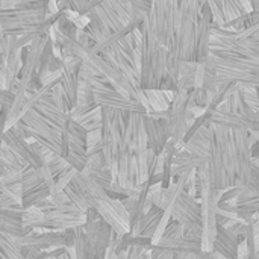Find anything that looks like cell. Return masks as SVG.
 I'll use <instances>...</instances> for the list:
<instances>
[{"instance_id":"26","label":"cell","mask_w":259,"mask_h":259,"mask_svg":"<svg viewBox=\"0 0 259 259\" xmlns=\"http://www.w3.org/2000/svg\"><path fill=\"white\" fill-rule=\"evenodd\" d=\"M88 175L93 181H96L103 190H109L111 185L114 184V179H112V175L108 168H103V170H99V171H94V173H85Z\"/></svg>"},{"instance_id":"29","label":"cell","mask_w":259,"mask_h":259,"mask_svg":"<svg viewBox=\"0 0 259 259\" xmlns=\"http://www.w3.org/2000/svg\"><path fill=\"white\" fill-rule=\"evenodd\" d=\"M185 235H187V232H185V229H184L179 223L170 222L168 226H167L165 231H164L162 238H165V240H176V238H182V237H185Z\"/></svg>"},{"instance_id":"32","label":"cell","mask_w":259,"mask_h":259,"mask_svg":"<svg viewBox=\"0 0 259 259\" xmlns=\"http://www.w3.org/2000/svg\"><path fill=\"white\" fill-rule=\"evenodd\" d=\"M14 94L11 91H5V90H0V106L2 108H11L12 103H14Z\"/></svg>"},{"instance_id":"1","label":"cell","mask_w":259,"mask_h":259,"mask_svg":"<svg viewBox=\"0 0 259 259\" xmlns=\"http://www.w3.org/2000/svg\"><path fill=\"white\" fill-rule=\"evenodd\" d=\"M146 21L171 59L179 64L206 62L212 29L208 2H152Z\"/></svg>"},{"instance_id":"31","label":"cell","mask_w":259,"mask_h":259,"mask_svg":"<svg viewBox=\"0 0 259 259\" xmlns=\"http://www.w3.org/2000/svg\"><path fill=\"white\" fill-rule=\"evenodd\" d=\"M100 143H102V129H100V131L87 132V140H85L87 149H93V147L99 146Z\"/></svg>"},{"instance_id":"35","label":"cell","mask_w":259,"mask_h":259,"mask_svg":"<svg viewBox=\"0 0 259 259\" xmlns=\"http://www.w3.org/2000/svg\"><path fill=\"white\" fill-rule=\"evenodd\" d=\"M253 162H255V165H256V168H258V173H259V158H255V159H253Z\"/></svg>"},{"instance_id":"19","label":"cell","mask_w":259,"mask_h":259,"mask_svg":"<svg viewBox=\"0 0 259 259\" xmlns=\"http://www.w3.org/2000/svg\"><path fill=\"white\" fill-rule=\"evenodd\" d=\"M77 124H80L87 132L91 131H100L103 126V118H102V108H94L90 112H87L85 115H82L80 118L76 120Z\"/></svg>"},{"instance_id":"30","label":"cell","mask_w":259,"mask_h":259,"mask_svg":"<svg viewBox=\"0 0 259 259\" xmlns=\"http://www.w3.org/2000/svg\"><path fill=\"white\" fill-rule=\"evenodd\" d=\"M68 164H70V167L71 168H74L76 171H83L85 170V167H87V155L85 156H82V155H76V153H71V152H68V155L64 158Z\"/></svg>"},{"instance_id":"12","label":"cell","mask_w":259,"mask_h":259,"mask_svg":"<svg viewBox=\"0 0 259 259\" xmlns=\"http://www.w3.org/2000/svg\"><path fill=\"white\" fill-rule=\"evenodd\" d=\"M2 141L6 143L9 146V149L17 156H20L23 161H26L29 164V167L41 170L46 165L44 159H42V155H41V146L39 144H36V143L30 144L26 140L17 137L12 131H6L3 134V137H2Z\"/></svg>"},{"instance_id":"39","label":"cell","mask_w":259,"mask_h":259,"mask_svg":"<svg viewBox=\"0 0 259 259\" xmlns=\"http://www.w3.org/2000/svg\"><path fill=\"white\" fill-rule=\"evenodd\" d=\"M0 112H2V106H0Z\"/></svg>"},{"instance_id":"37","label":"cell","mask_w":259,"mask_h":259,"mask_svg":"<svg viewBox=\"0 0 259 259\" xmlns=\"http://www.w3.org/2000/svg\"><path fill=\"white\" fill-rule=\"evenodd\" d=\"M214 253V252H212ZM214 259H225L223 256H220V255H217V253H214Z\"/></svg>"},{"instance_id":"36","label":"cell","mask_w":259,"mask_h":259,"mask_svg":"<svg viewBox=\"0 0 259 259\" xmlns=\"http://www.w3.org/2000/svg\"><path fill=\"white\" fill-rule=\"evenodd\" d=\"M53 259H65V250H64V253H61L59 256H56V258Z\"/></svg>"},{"instance_id":"38","label":"cell","mask_w":259,"mask_h":259,"mask_svg":"<svg viewBox=\"0 0 259 259\" xmlns=\"http://www.w3.org/2000/svg\"><path fill=\"white\" fill-rule=\"evenodd\" d=\"M0 259H5V256L2 255V252H0Z\"/></svg>"},{"instance_id":"7","label":"cell","mask_w":259,"mask_h":259,"mask_svg":"<svg viewBox=\"0 0 259 259\" xmlns=\"http://www.w3.org/2000/svg\"><path fill=\"white\" fill-rule=\"evenodd\" d=\"M171 222L179 223L187 234L202 238L203 219H202V203L199 197L190 196L182 191L173 203Z\"/></svg>"},{"instance_id":"6","label":"cell","mask_w":259,"mask_h":259,"mask_svg":"<svg viewBox=\"0 0 259 259\" xmlns=\"http://www.w3.org/2000/svg\"><path fill=\"white\" fill-rule=\"evenodd\" d=\"M205 71L214 74L220 82L235 83L259 90V61L244 58H219L209 53Z\"/></svg>"},{"instance_id":"3","label":"cell","mask_w":259,"mask_h":259,"mask_svg":"<svg viewBox=\"0 0 259 259\" xmlns=\"http://www.w3.org/2000/svg\"><path fill=\"white\" fill-rule=\"evenodd\" d=\"M209 153L208 173L209 185L214 191L223 193L231 188L253 191L259 187V173L252 155V147L258 144L249 131L228 129L208 123Z\"/></svg>"},{"instance_id":"11","label":"cell","mask_w":259,"mask_h":259,"mask_svg":"<svg viewBox=\"0 0 259 259\" xmlns=\"http://www.w3.org/2000/svg\"><path fill=\"white\" fill-rule=\"evenodd\" d=\"M61 62V79H59V83L64 90V94L70 103V108L73 109L76 105H77V85H79V70H80V59L73 56V55H68V53H64L62 52V56L59 59Z\"/></svg>"},{"instance_id":"34","label":"cell","mask_w":259,"mask_h":259,"mask_svg":"<svg viewBox=\"0 0 259 259\" xmlns=\"http://www.w3.org/2000/svg\"><path fill=\"white\" fill-rule=\"evenodd\" d=\"M6 171H8V168H6V165L3 164L2 158H0V178H2V176H5V175H6Z\"/></svg>"},{"instance_id":"33","label":"cell","mask_w":259,"mask_h":259,"mask_svg":"<svg viewBox=\"0 0 259 259\" xmlns=\"http://www.w3.org/2000/svg\"><path fill=\"white\" fill-rule=\"evenodd\" d=\"M3 47H5V32L2 29V24H0V55L3 52Z\"/></svg>"},{"instance_id":"21","label":"cell","mask_w":259,"mask_h":259,"mask_svg":"<svg viewBox=\"0 0 259 259\" xmlns=\"http://www.w3.org/2000/svg\"><path fill=\"white\" fill-rule=\"evenodd\" d=\"M117 240H118V237L114 234L112 235V240H111V244H109V249L106 252V258L105 259H138V255H140V252H141L143 247H140V246H131L127 250L117 253V250H115Z\"/></svg>"},{"instance_id":"22","label":"cell","mask_w":259,"mask_h":259,"mask_svg":"<svg viewBox=\"0 0 259 259\" xmlns=\"http://www.w3.org/2000/svg\"><path fill=\"white\" fill-rule=\"evenodd\" d=\"M149 106H150V112H159V111H167L170 108V103L167 102L164 91H144Z\"/></svg>"},{"instance_id":"15","label":"cell","mask_w":259,"mask_h":259,"mask_svg":"<svg viewBox=\"0 0 259 259\" xmlns=\"http://www.w3.org/2000/svg\"><path fill=\"white\" fill-rule=\"evenodd\" d=\"M155 247L158 249H164V250H170L175 255H193V253H200L202 252V238L196 237V235H190L187 234L182 238H176V240H165L161 238L158 244H155Z\"/></svg>"},{"instance_id":"8","label":"cell","mask_w":259,"mask_h":259,"mask_svg":"<svg viewBox=\"0 0 259 259\" xmlns=\"http://www.w3.org/2000/svg\"><path fill=\"white\" fill-rule=\"evenodd\" d=\"M94 105L102 109H112V111H123V112H137V114H147L143 105L138 102L121 96L115 91L111 83L100 82L94 79Z\"/></svg>"},{"instance_id":"23","label":"cell","mask_w":259,"mask_h":259,"mask_svg":"<svg viewBox=\"0 0 259 259\" xmlns=\"http://www.w3.org/2000/svg\"><path fill=\"white\" fill-rule=\"evenodd\" d=\"M0 252L5 259H26L23 252L6 237L0 235Z\"/></svg>"},{"instance_id":"28","label":"cell","mask_w":259,"mask_h":259,"mask_svg":"<svg viewBox=\"0 0 259 259\" xmlns=\"http://www.w3.org/2000/svg\"><path fill=\"white\" fill-rule=\"evenodd\" d=\"M47 168H49L50 175L56 179L59 175H62L65 170H68V168H70V164H68L64 158L56 156L52 162H49V164H47Z\"/></svg>"},{"instance_id":"27","label":"cell","mask_w":259,"mask_h":259,"mask_svg":"<svg viewBox=\"0 0 259 259\" xmlns=\"http://www.w3.org/2000/svg\"><path fill=\"white\" fill-rule=\"evenodd\" d=\"M76 170L74 168H68V170H65L62 175H59L58 178H56V187H55V191L52 193V194H55V193H62L67 187H68V184L71 182V179L76 176ZM50 194V196H52Z\"/></svg>"},{"instance_id":"9","label":"cell","mask_w":259,"mask_h":259,"mask_svg":"<svg viewBox=\"0 0 259 259\" xmlns=\"http://www.w3.org/2000/svg\"><path fill=\"white\" fill-rule=\"evenodd\" d=\"M102 220L108 223V226L114 231V234L120 238L131 234V215L126 211L121 200L108 197L105 200H99L94 206Z\"/></svg>"},{"instance_id":"5","label":"cell","mask_w":259,"mask_h":259,"mask_svg":"<svg viewBox=\"0 0 259 259\" xmlns=\"http://www.w3.org/2000/svg\"><path fill=\"white\" fill-rule=\"evenodd\" d=\"M85 226L73 229L74 253L77 259H105L114 231L102 220L99 212L91 208L85 212Z\"/></svg>"},{"instance_id":"25","label":"cell","mask_w":259,"mask_h":259,"mask_svg":"<svg viewBox=\"0 0 259 259\" xmlns=\"http://www.w3.org/2000/svg\"><path fill=\"white\" fill-rule=\"evenodd\" d=\"M240 93L244 99V102L247 103V106L253 111L259 112V90L256 88H249V87H240Z\"/></svg>"},{"instance_id":"17","label":"cell","mask_w":259,"mask_h":259,"mask_svg":"<svg viewBox=\"0 0 259 259\" xmlns=\"http://www.w3.org/2000/svg\"><path fill=\"white\" fill-rule=\"evenodd\" d=\"M237 214L243 220L259 214V187L253 191H244L240 194L237 200Z\"/></svg>"},{"instance_id":"4","label":"cell","mask_w":259,"mask_h":259,"mask_svg":"<svg viewBox=\"0 0 259 259\" xmlns=\"http://www.w3.org/2000/svg\"><path fill=\"white\" fill-rule=\"evenodd\" d=\"M140 30L143 35L140 90L178 93L181 64L173 61L168 56V52L156 41V38L146 20L140 26Z\"/></svg>"},{"instance_id":"16","label":"cell","mask_w":259,"mask_h":259,"mask_svg":"<svg viewBox=\"0 0 259 259\" xmlns=\"http://www.w3.org/2000/svg\"><path fill=\"white\" fill-rule=\"evenodd\" d=\"M164 211L159 209L158 206H152L144 215L143 219L132 228L131 235L132 237H140V238H146V240H153L155 234L158 232V228L161 225Z\"/></svg>"},{"instance_id":"24","label":"cell","mask_w":259,"mask_h":259,"mask_svg":"<svg viewBox=\"0 0 259 259\" xmlns=\"http://www.w3.org/2000/svg\"><path fill=\"white\" fill-rule=\"evenodd\" d=\"M50 96H52V99H53L55 106H56L59 111H62V112H65V114H70L71 108H70V103H68V100H67V97H65V94H64V90H62V87H61L59 82L55 83V87L52 88Z\"/></svg>"},{"instance_id":"20","label":"cell","mask_w":259,"mask_h":259,"mask_svg":"<svg viewBox=\"0 0 259 259\" xmlns=\"http://www.w3.org/2000/svg\"><path fill=\"white\" fill-rule=\"evenodd\" d=\"M46 214L38 209L36 206H30L26 208L23 215H21V222H23V228H29V229H39L42 228Z\"/></svg>"},{"instance_id":"2","label":"cell","mask_w":259,"mask_h":259,"mask_svg":"<svg viewBox=\"0 0 259 259\" xmlns=\"http://www.w3.org/2000/svg\"><path fill=\"white\" fill-rule=\"evenodd\" d=\"M102 149L115 184L135 190L150 182L158 156L149 149L143 114L102 109Z\"/></svg>"},{"instance_id":"13","label":"cell","mask_w":259,"mask_h":259,"mask_svg":"<svg viewBox=\"0 0 259 259\" xmlns=\"http://www.w3.org/2000/svg\"><path fill=\"white\" fill-rule=\"evenodd\" d=\"M143 124H144V129H146L149 149L156 156H159L164 152L165 146L171 140L168 121L161 120V118H153L149 114H143Z\"/></svg>"},{"instance_id":"14","label":"cell","mask_w":259,"mask_h":259,"mask_svg":"<svg viewBox=\"0 0 259 259\" xmlns=\"http://www.w3.org/2000/svg\"><path fill=\"white\" fill-rule=\"evenodd\" d=\"M68 188H71L74 193H77L87 202L90 209L94 208L99 200H105L109 197L108 191L103 190L96 181H93L88 175L79 173V171L76 173V176L68 184Z\"/></svg>"},{"instance_id":"10","label":"cell","mask_w":259,"mask_h":259,"mask_svg":"<svg viewBox=\"0 0 259 259\" xmlns=\"http://www.w3.org/2000/svg\"><path fill=\"white\" fill-rule=\"evenodd\" d=\"M50 38L49 35H36L35 39L30 42V46L27 49H24V56H23V67L20 70L18 79L20 83L27 88L32 83H38V70H39V64L44 55V50L49 44Z\"/></svg>"},{"instance_id":"18","label":"cell","mask_w":259,"mask_h":259,"mask_svg":"<svg viewBox=\"0 0 259 259\" xmlns=\"http://www.w3.org/2000/svg\"><path fill=\"white\" fill-rule=\"evenodd\" d=\"M0 158L3 161V164L6 165L8 170L11 171H17V173H23L26 168H29V164L26 161H23L20 156H17L6 143L2 141V146H0Z\"/></svg>"}]
</instances>
